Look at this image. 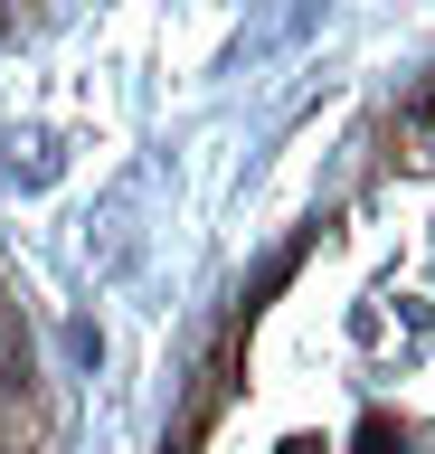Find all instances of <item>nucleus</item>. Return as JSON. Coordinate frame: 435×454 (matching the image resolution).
<instances>
[{"mask_svg":"<svg viewBox=\"0 0 435 454\" xmlns=\"http://www.w3.org/2000/svg\"><path fill=\"white\" fill-rule=\"evenodd\" d=\"M360 454H398V435H388V417H369V426H360Z\"/></svg>","mask_w":435,"mask_h":454,"instance_id":"f257e3e1","label":"nucleus"}]
</instances>
